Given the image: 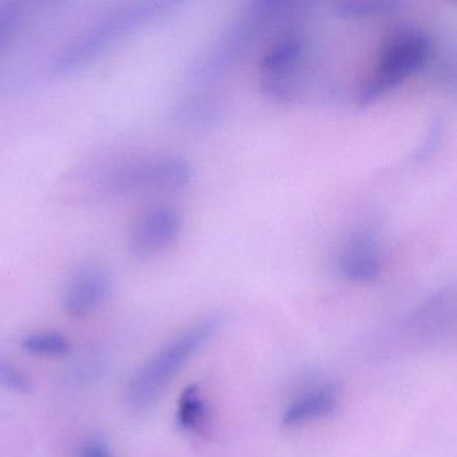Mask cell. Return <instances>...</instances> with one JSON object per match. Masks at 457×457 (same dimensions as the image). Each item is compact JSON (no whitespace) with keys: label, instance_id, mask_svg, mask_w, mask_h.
<instances>
[{"label":"cell","instance_id":"11","mask_svg":"<svg viewBox=\"0 0 457 457\" xmlns=\"http://www.w3.org/2000/svg\"><path fill=\"white\" fill-rule=\"evenodd\" d=\"M207 405L200 395L199 387H186L181 393L178 405V424L188 432H200L205 425Z\"/></svg>","mask_w":457,"mask_h":457},{"label":"cell","instance_id":"8","mask_svg":"<svg viewBox=\"0 0 457 457\" xmlns=\"http://www.w3.org/2000/svg\"><path fill=\"white\" fill-rule=\"evenodd\" d=\"M111 291V277L98 266L85 267L71 277L63 293L65 312L73 318L92 314L105 301Z\"/></svg>","mask_w":457,"mask_h":457},{"label":"cell","instance_id":"15","mask_svg":"<svg viewBox=\"0 0 457 457\" xmlns=\"http://www.w3.org/2000/svg\"><path fill=\"white\" fill-rule=\"evenodd\" d=\"M339 14L346 18H366L371 15L381 14L395 9L393 4H337Z\"/></svg>","mask_w":457,"mask_h":457},{"label":"cell","instance_id":"4","mask_svg":"<svg viewBox=\"0 0 457 457\" xmlns=\"http://www.w3.org/2000/svg\"><path fill=\"white\" fill-rule=\"evenodd\" d=\"M432 53V38L424 31L405 29L395 33L384 45L370 76L358 89V105H371L400 87L427 65Z\"/></svg>","mask_w":457,"mask_h":457},{"label":"cell","instance_id":"17","mask_svg":"<svg viewBox=\"0 0 457 457\" xmlns=\"http://www.w3.org/2000/svg\"><path fill=\"white\" fill-rule=\"evenodd\" d=\"M79 457H113L105 444L100 440H89L82 445Z\"/></svg>","mask_w":457,"mask_h":457},{"label":"cell","instance_id":"5","mask_svg":"<svg viewBox=\"0 0 457 457\" xmlns=\"http://www.w3.org/2000/svg\"><path fill=\"white\" fill-rule=\"evenodd\" d=\"M306 44L301 34L287 33L271 45L259 62L261 90L266 97L288 104L298 96V69L303 61Z\"/></svg>","mask_w":457,"mask_h":457},{"label":"cell","instance_id":"1","mask_svg":"<svg viewBox=\"0 0 457 457\" xmlns=\"http://www.w3.org/2000/svg\"><path fill=\"white\" fill-rule=\"evenodd\" d=\"M194 170L180 156L114 157L71 173L63 195L73 203H96L143 194H170L186 189Z\"/></svg>","mask_w":457,"mask_h":457},{"label":"cell","instance_id":"2","mask_svg":"<svg viewBox=\"0 0 457 457\" xmlns=\"http://www.w3.org/2000/svg\"><path fill=\"white\" fill-rule=\"evenodd\" d=\"M178 6V2L172 0H146L120 7L101 18L63 47L50 65V71L55 76H66L81 71L117 42L154 25Z\"/></svg>","mask_w":457,"mask_h":457},{"label":"cell","instance_id":"3","mask_svg":"<svg viewBox=\"0 0 457 457\" xmlns=\"http://www.w3.org/2000/svg\"><path fill=\"white\" fill-rule=\"evenodd\" d=\"M219 326L220 320L218 318L202 320L149 358L130 381L128 389L130 406L136 411L149 408L170 379L212 338Z\"/></svg>","mask_w":457,"mask_h":457},{"label":"cell","instance_id":"7","mask_svg":"<svg viewBox=\"0 0 457 457\" xmlns=\"http://www.w3.org/2000/svg\"><path fill=\"white\" fill-rule=\"evenodd\" d=\"M382 270V247L378 232L363 227L353 232L338 258V271L353 283H368L377 279Z\"/></svg>","mask_w":457,"mask_h":457},{"label":"cell","instance_id":"10","mask_svg":"<svg viewBox=\"0 0 457 457\" xmlns=\"http://www.w3.org/2000/svg\"><path fill=\"white\" fill-rule=\"evenodd\" d=\"M339 403L338 389L334 385H320L296 397L283 411L282 424L299 427L330 416Z\"/></svg>","mask_w":457,"mask_h":457},{"label":"cell","instance_id":"6","mask_svg":"<svg viewBox=\"0 0 457 457\" xmlns=\"http://www.w3.org/2000/svg\"><path fill=\"white\" fill-rule=\"evenodd\" d=\"M180 212L168 205H157L144 212L136 221L129 237V251L138 261L164 253L181 235Z\"/></svg>","mask_w":457,"mask_h":457},{"label":"cell","instance_id":"12","mask_svg":"<svg viewBox=\"0 0 457 457\" xmlns=\"http://www.w3.org/2000/svg\"><path fill=\"white\" fill-rule=\"evenodd\" d=\"M23 349L39 357H61L71 350V344L62 334L55 331L31 334L22 342Z\"/></svg>","mask_w":457,"mask_h":457},{"label":"cell","instance_id":"9","mask_svg":"<svg viewBox=\"0 0 457 457\" xmlns=\"http://www.w3.org/2000/svg\"><path fill=\"white\" fill-rule=\"evenodd\" d=\"M454 318V295L451 290L435 294L414 310L406 322L409 337L417 342L438 338Z\"/></svg>","mask_w":457,"mask_h":457},{"label":"cell","instance_id":"14","mask_svg":"<svg viewBox=\"0 0 457 457\" xmlns=\"http://www.w3.org/2000/svg\"><path fill=\"white\" fill-rule=\"evenodd\" d=\"M21 15H22V10L18 4L10 2L0 6V49L9 42L12 33L17 30Z\"/></svg>","mask_w":457,"mask_h":457},{"label":"cell","instance_id":"16","mask_svg":"<svg viewBox=\"0 0 457 457\" xmlns=\"http://www.w3.org/2000/svg\"><path fill=\"white\" fill-rule=\"evenodd\" d=\"M441 128L440 125L435 124L432 128H430L429 133H428L427 141L417 149L416 159L417 160H424L432 154L433 149H435L436 143H437L438 138H440Z\"/></svg>","mask_w":457,"mask_h":457},{"label":"cell","instance_id":"13","mask_svg":"<svg viewBox=\"0 0 457 457\" xmlns=\"http://www.w3.org/2000/svg\"><path fill=\"white\" fill-rule=\"evenodd\" d=\"M0 384L17 393H31L33 382L30 377L9 361L0 360Z\"/></svg>","mask_w":457,"mask_h":457}]
</instances>
